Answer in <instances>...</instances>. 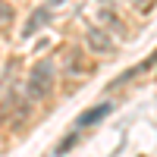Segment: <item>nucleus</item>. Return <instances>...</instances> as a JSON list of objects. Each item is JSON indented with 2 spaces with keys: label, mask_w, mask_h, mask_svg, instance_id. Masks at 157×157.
Here are the masks:
<instances>
[{
  "label": "nucleus",
  "mask_w": 157,
  "mask_h": 157,
  "mask_svg": "<svg viewBox=\"0 0 157 157\" xmlns=\"http://www.w3.org/2000/svg\"><path fill=\"white\" fill-rule=\"evenodd\" d=\"M54 78H57V63L54 60H38L29 78H25V94L29 101H41L50 94V88H54Z\"/></svg>",
  "instance_id": "obj_1"
},
{
  "label": "nucleus",
  "mask_w": 157,
  "mask_h": 157,
  "mask_svg": "<svg viewBox=\"0 0 157 157\" xmlns=\"http://www.w3.org/2000/svg\"><path fill=\"white\" fill-rule=\"evenodd\" d=\"M110 113H113V104H110V101H101V104H94V107H88V110H82V113L75 116L72 132H82V129H88V126L101 123L104 116H110Z\"/></svg>",
  "instance_id": "obj_2"
},
{
  "label": "nucleus",
  "mask_w": 157,
  "mask_h": 157,
  "mask_svg": "<svg viewBox=\"0 0 157 157\" xmlns=\"http://www.w3.org/2000/svg\"><path fill=\"white\" fill-rule=\"evenodd\" d=\"M85 41H88V47L91 50H94V54H113V38L107 35V32H104V29H88V35H85Z\"/></svg>",
  "instance_id": "obj_3"
},
{
  "label": "nucleus",
  "mask_w": 157,
  "mask_h": 157,
  "mask_svg": "<svg viewBox=\"0 0 157 157\" xmlns=\"http://www.w3.org/2000/svg\"><path fill=\"white\" fill-rule=\"evenodd\" d=\"M44 22H50V6H38L32 10V16L25 19V29H22V38H32L38 29H41Z\"/></svg>",
  "instance_id": "obj_4"
},
{
  "label": "nucleus",
  "mask_w": 157,
  "mask_h": 157,
  "mask_svg": "<svg viewBox=\"0 0 157 157\" xmlns=\"http://www.w3.org/2000/svg\"><path fill=\"white\" fill-rule=\"evenodd\" d=\"M75 141H78V132H72V129H69V135H66V138H63L60 145L54 148V157H63V154H66V151H69V148L75 145Z\"/></svg>",
  "instance_id": "obj_5"
},
{
  "label": "nucleus",
  "mask_w": 157,
  "mask_h": 157,
  "mask_svg": "<svg viewBox=\"0 0 157 157\" xmlns=\"http://www.w3.org/2000/svg\"><path fill=\"white\" fill-rule=\"evenodd\" d=\"M10 16H13V10L10 6H0V22H10Z\"/></svg>",
  "instance_id": "obj_6"
}]
</instances>
